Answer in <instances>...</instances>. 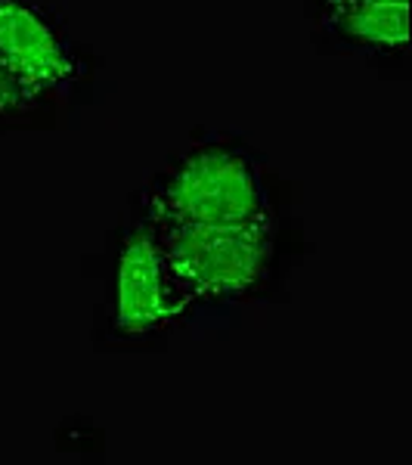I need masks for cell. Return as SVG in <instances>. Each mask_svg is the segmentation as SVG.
I'll use <instances>...</instances> for the list:
<instances>
[{
    "mask_svg": "<svg viewBox=\"0 0 412 465\" xmlns=\"http://www.w3.org/2000/svg\"><path fill=\"white\" fill-rule=\"evenodd\" d=\"M137 217L155 230H245L276 223V199L260 162L239 143L186 149L137 196Z\"/></svg>",
    "mask_w": 412,
    "mask_h": 465,
    "instance_id": "1",
    "label": "cell"
},
{
    "mask_svg": "<svg viewBox=\"0 0 412 465\" xmlns=\"http://www.w3.org/2000/svg\"><path fill=\"white\" fill-rule=\"evenodd\" d=\"M174 282L192 304H233L254 298L282 258L280 221L245 230H155Z\"/></svg>",
    "mask_w": 412,
    "mask_h": 465,
    "instance_id": "2",
    "label": "cell"
},
{
    "mask_svg": "<svg viewBox=\"0 0 412 465\" xmlns=\"http://www.w3.org/2000/svg\"><path fill=\"white\" fill-rule=\"evenodd\" d=\"M186 311L190 302L171 276L159 232L152 223L137 217L122 232V245H118L112 332L118 339L140 341L164 332Z\"/></svg>",
    "mask_w": 412,
    "mask_h": 465,
    "instance_id": "3",
    "label": "cell"
},
{
    "mask_svg": "<svg viewBox=\"0 0 412 465\" xmlns=\"http://www.w3.org/2000/svg\"><path fill=\"white\" fill-rule=\"evenodd\" d=\"M0 63L44 100L69 94L87 74L84 50L32 0H0Z\"/></svg>",
    "mask_w": 412,
    "mask_h": 465,
    "instance_id": "4",
    "label": "cell"
},
{
    "mask_svg": "<svg viewBox=\"0 0 412 465\" xmlns=\"http://www.w3.org/2000/svg\"><path fill=\"white\" fill-rule=\"evenodd\" d=\"M317 25L329 41L369 59H397L409 50V4L317 0Z\"/></svg>",
    "mask_w": 412,
    "mask_h": 465,
    "instance_id": "5",
    "label": "cell"
},
{
    "mask_svg": "<svg viewBox=\"0 0 412 465\" xmlns=\"http://www.w3.org/2000/svg\"><path fill=\"white\" fill-rule=\"evenodd\" d=\"M44 96L28 90L22 81L0 63V122H13V118H28L44 109Z\"/></svg>",
    "mask_w": 412,
    "mask_h": 465,
    "instance_id": "6",
    "label": "cell"
},
{
    "mask_svg": "<svg viewBox=\"0 0 412 465\" xmlns=\"http://www.w3.org/2000/svg\"><path fill=\"white\" fill-rule=\"evenodd\" d=\"M372 4H409V0H372Z\"/></svg>",
    "mask_w": 412,
    "mask_h": 465,
    "instance_id": "7",
    "label": "cell"
}]
</instances>
